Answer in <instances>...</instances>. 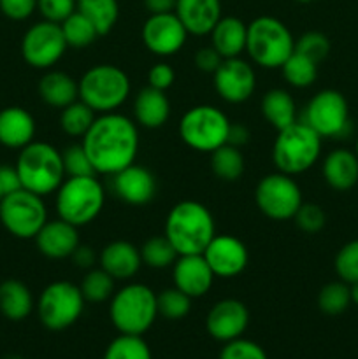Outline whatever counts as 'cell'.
<instances>
[{
    "label": "cell",
    "mask_w": 358,
    "mask_h": 359,
    "mask_svg": "<svg viewBox=\"0 0 358 359\" xmlns=\"http://www.w3.org/2000/svg\"><path fill=\"white\" fill-rule=\"evenodd\" d=\"M93 165L95 174L114 175L135 163L139 154V128L128 116L105 112L95 118L93 125L81 139Z\"/></svg>",
    "instance_id": "obj_1"
},
{
    "label": "cell",
    "mask_w": 358,
    "mask_h": 359,
    "mask_svg": "<svg viewBox=\"0 0 358 359\" xmlns=\"http://www.w3.org/2000/svg\"><path fill=\"white\" fill-rule=\"evenodd\" d=\"M164 235L179 256L202 255L216 235V224L204 203L183 200L168 210Z\"/></svg>",
    "instance_id": "obj_2"
},
{
    "label": "cell",
    "mask_w": 358,
    "mask_h": 359,
    "mask_svg": "<svg viewBox=\"0 0 358 359\" xmlns=\"http://www.w3.org/2000/svg\"><path fill=\"white\" fill-rule=\"evenodd\" d=\"M16 170L20 175L21 188L42 198L56 193L63 179L67 177L62 151L44 140H34L20 149Z\"/></svg>",
    "instance_id": "obj_3"
},
{
    "label": "cell",
    "mask_w": 358,
    "mask_h": 359,
    "mask_svg": "<svg viewBox=\"0 0 358 359\" xmlns=\"http://www.w3.org/2000/svg\"><path fill=\"white\" fill-rule=\"evenodd\" d=\"M109 318L121 335L142 337L158 318L157 294L142 283L125 284L111 297Z\"/></svg>",
    "instance_id": "obj_4"
},
{
    "label": "cell",
    "mask_w": 358,
    "mask_h": 359,
    "mask_svg": "<svg viewBox=\"0 0 358 359\" xmlns=\"http://www.w3.org/2000/svg\"><path fill=\"white\" fill-rule=\"evenodd\" d=\"M105 203V189L95 175L65 177L56 189V214L60 219L86 226L100 216Z\"/></svg>",
    "instance_id": "obj_5"
},
{
    "label": "cell",
    "mask_w": 358,
    "mask_h": 359,
    "mask_svg": "<svg viewBox=\"0 0 358 359\" xmlns=\"http://www.w3.org/2000/svg\"><path fill=\"white\" fill-rule=\"evenodd\" d=\"M79 100L97 114L116 112L132 91V83L126 72L111 63L93 65L77 81Z\"/></svg>",
    "instance_id": "obj_6"
},
{
    "label": "cell",
    "mask_w": 358,
    "mask_h": 359,
    "mask_svg": "<svg viewBox=\"0 0 358 359\" xmlns=\"http://www.w3.org/2000/svg\"><path fill=\"white\" fill-rule=\"evenodd\" d=\"M295 51V37L290 28L274 16H258L248 25L246 53L262 69H281Z\"/></svg>",
    "instance_id": "obj_7"
},
{
    "label": "cell",
    "mask_w": 358,
    "mask_h": 359,
    "mask_svg": "<svg viewBox=\"0 0 358 359\" xmlns=\"http://www.w3.org/2000/svg\"><path fill=\"white\" fill-rule=\"evenodd\" d=\"M321 154V137L305 125L295 121L293 125L277 132L272 146V161L277 172L288 175H298L316 165Z\"/></svg>",
    "instance_id": "obj_8"
},
{
    "label": "cell",
    "mask_w": 358,
    "mask_h": 359,
    "mask_svg": "<svg viewBox=\"0 0 358 359\" xmlns=\"http://www.w3.org/2000/svg\"><path fill=\"white\" fill-rule=\"evenodd\" d=\"M230 119L216 105H195L183 114L179 137L197 153H213L228 140Z\"/></svg>",
    "instance_id": "obj_9"
},
{
    "label": "cell",
    "mask_w": 358,
    "mask_h": 359,
    "mask_svg": "<svg viewBox=\"0 0 358 359\" xmlns=\"http://www.w3.org/2000/svg\"><path fill=\"white\" fill-rule=\"evenodd\" d=\"M84 300L79 286L67 280H55L42 290L37 300V316L49 332H63L83 316Z\"/></svg>",
    "instance_id": "obj_10"
},
{
    "label": "cell",
    "mask_w": 358,
    "mask_h": 359,
    "mask_svg": "<svg viewBox=\"0 0 358 359\" xmlns=\"http://www.w3.org/2000/svg\"><path fill=\"white\" fill-rule=\"evenodd\" d=\"M48 221L44 198L28 189H18L0 200V223L9 235L30 241Z\"/></svg>",
    "instance_id": "obj_11"
},
{
    "label": "cell",
    "mask_w": 358,
    "mask_h": 359,
    "mask_svg": "<svg viewBox=\"0 0 358 359\" xmlns=\"http://www.w3.org/2000/svg\"><path fill=\"white\" fill-rule=\"evenodd\" d=\"M255 203L260 212L272 221L293 219L298 207L304 203L302 189L291 175L274 172L258 181Z\"/></svg>",
    "instance_id": "obj_12"
},
{
    "label": "cell",
    "mask_w": 358,
    "mask_h": 359,
    "mask_svg": "<svg viewBox=\"0 0 358 359\" xmlns=\"http://www.w3.org/2000/svg\"><path fill=\"white\" fill-rule=\"evenodd\" d=\"M319 137L343 139L350 132V105L337 90H321L309 100L300 119Z\"/></svg>",
    "instance_id": "obj_13"
},
{
    "label": "cell",
    "mask_w": 358,
    "mask_h": 359,
    "mask_svg": "<svg viewBox=\"0 0 358 359\" xmlns=\"http://www.w3.org/2000/svg\"><path fill=\"white\" fill-rule=\"evenodd\" d=\"M67 42L60 23L42 20L32 25L21 37V56L37 70H49L63 58Z\"/></svg>",
    "instance_id": "obj_14"
},
{
    "label": "cell",
    "mask_w": 358,
    "mask_h": 359,
    "mask_svg": "<svg viewBox=\"0 0 358 359\" xmlns=\"http://www.w3.org/2000/svg\"><path fill=\"white\" fill-rule=\"evenodd\" d=\"M188 30L175 13L150 14L142 25V42L146 49L160 58L181 51L188 39Z\"/></svg>",
    "instance_id": "obj_15"
},
{
    "label": "cell",
    "mask_w": 358,
    "mask_h": 359,
    "mask_svg": "<svg viewBox=\"0 0 358 359\" xmlns=\"http://www.w3.org/2000/svg\"><path fill=\"white\" fill-rule=\"evenodd\" d=\"M213 84L221 100L227 104H242L249 100L256 90L255 69L241 56L227 58L213 74Z\"/></svg>",
    "instance_id": "obj_16"
},
{
    "label": "cell",
    "mask_w": 358,
    "mask_h": 359,
    "mask_svg": "<svg viewBox=\"0 0 358 359\" xmlns=\"http://www.w3.org/2000/svg\"><path fill=\"white\" fill-rule=\"evenodd\" d=\"M202 256L213 270L214 277H221V279L241 276L249 263V252L244 242L227 233L214 235Z\"/></svg>",
    "instance_id": "obj_17"
},
{
    "label": "cell",
    "mask_w": 358,
    "mask_h": 359,
    "mask_svg": "<svg viewBox=\"0 0 358 359\" xmlns=\"http://www.w3.org/2000/svg\"><path fill=\"white\" fill-rule=\"evenodd\" d=\"M249 325V311L242 302L225 298L216 302L207 312L206 330L218 342H230L241 339Z\"/></svg>",
    "instance_id": "obj_18"
},
{
    "label": "cell",
    "mask_w": 358,
    "mask_h": 359,
    "mask_svg": "<svg viewBox=\"0 0 358 359\" xmlns=\"http://www.w3.org/2000/svg\"><path fill=\"white\" fill-rule=\"evenodd\" d=\"M214 273L202 255L178 256L172 265V280L178 290L190 298H200L209 293L214 283Z\"/></svg>",
    "instance_id": "obj_19"
},
{
    "label": "cell",
    "mask_w": 358,
    "mask_h": 359,
    "mask_svg": "<svg viewBox=\"0 0 358 359\" xmlns=\"http://www.w3.org/2000/svg\"><path fill=\"white\" fill-rule=\"evenodd\" d=\"M112 191L128 205H146L157 195V179L147 168L133 163L112 175Z\"/></svg>",
    "instance_id": "obj_20"
},
{
    "label": "cell",
    "mask_w": 358,
    "mask_h": 359,
    "mask_svg": "<svg viewBox=\"0 0 358 359\" xmlns=\"http://www.w3.org/2000/svg\"><path fill=\"white\" fill-rule=\"evenodd\" d=\"M35 245L39 252L49 259H65L72 256L77 245L81 244L77 226L63 219L46 221L44 226L35 235Z\"/></svg>",
    "instance_id": "obj_21"
},
{
    "label": "cell",
    "mask_w": 358,
    "mask_h": 359,
    "mask_svg": "<svg viewBox=\"0 0 358 359\" xmlns=\"http://www.w3.org/2000/svg\"><path fill=\"white\" fill-rule=\"evenodd\" d=\"M98 263L100 269L114 280H130L142 266V258L140 249H137L132 242L114 241L104 245L98 255Z\"/></svg>",
    "instance_id": "obj_22"
},
{
    "label": "cell",
    "mask_w": 358,
    "mask_h": 359,
    "mask_svg": "<svg viewBox=\"0 0 358 359\" xmlns=\"http://www.w3.org/2000/svg\"><path fill=\"white\" fill-rule=\"evenodd\" d=\"M37 125L27 109L11 105L0 111V146L7 149H23L35 140Z\"/></svg>",
    "instance_id": "obj_23"
},
{
    "label": "cell",
    "mask_w": 358,
    "mask_h": 359,
    "mask_svg": "<svg viewBox=\"0 0 358 359\" xmlns=\"http://www.w3.org/2000/svg\"><path fill=\"white\" fill-rule=\"evenodd\" d=\"M175 14L190 35H209L221 18V0H178Z\"/></svg>",
    "instance_id": "obj_24"
},
{
    "label": "cell",
    "mask_w": 358,
    "mask_h": 359,
    "mask_svg": "<svg viewBox=\"0 0 358 359\" xmlns=\"http://www.w3.org/2000/svg\"><path fill=\"white\" fill-rule=\"evenodd\" d=\"M171 100L165 91L146 86L133 100V121L147 130L161 128L171 118Z\"/></svg>",
    "instance_id": "obj_25"
},
{
    "label": "cell",
    "mask_w": 358,
    "mask_h": 359,
    "mask_svg": "<svg viewBox=\"0 0 358 359\" xmlns=\"http://www.w3.org/2000/svg\"><path fill=\"white\" fill-rule=\"evenodd\" d=\"M323 179L336 191H347L358 184V156L354 151L333 149L323 160Z\"/></svg>",
    "instance_id": "obj_26"
},
{
    "label": "cell",
    "mask_w": 358,
    "mask_h": 359,
    "mask_svg": "<svg viewBox=\"0 0 358 359\" xmlns=\"http://www.w3.org/2000/svg\"><path fill=\"white\" fill-rule=\"evenodd\" d=\"M211 46L223 60L237 58L246 51L248 25L235 16H221L211 30Z\"/></svg>",
    "instance_id": "obj_27"
},
{
    "label": "cell",
    "mask_w": 358,
    "mask_h": 359,
    "mask_svg": "<svg viewBox=\"0 0 358 359\" xmlns=\"http://www.w3.org/2000/svg\"><path fill=\"white\" fill-rule=\"evenodd\" d=\"M39 95L49 107L65 109L72 102L79 100V86L69 74L49 69L39 81Z\"/></svg>",
    "instance_id": "obj_28"
},
{
    "label": "cell",
    "mask_w": 358,
    "mask_h": 359,
    "mask_svg": "<svg viewBox=\"0 0 358 359\" xmlns=\"http://www.w3.org/2000/svg\"><path fill=\"white\" fill-rule=\"evenodd\" d=\"M34 309V294L27 284L18 279H6L0 283V314L7 321H25Z\"/></svg>",
    "instance_id": "obj_29"
},
{
    "label": "cell",
    "mask_w": 358,
    "mask_h": 359,
    "mask_svg": "<svg viewBox=\"0 0 358 359\" xmlns=\"http://www.w3.org/2000/svg\"><path fill=\"white\" fill-rule=\"evenodd\" d=\"M260 109H262V116L267 119V123L277 132L298 121L297 104L290 91L283 90V88H274V90L267 91L263 95Z\"/></svg>",
    "instance_id": "obj_30"
},
{
    "label": "cell",
    "mask_w": 358,
    "mask_h": 359,
    "mask_svg": "<svg viewBox=\"0 0 358 359\" xmlns=\"http://www.w3.org/2000/svg\"><path fill=\"white\" fill-rule=\"evenodd\" d=\"M77 11L91 21L98 35H107L119 18L118 0H77Z\"/></svg>",
    "instance_id": "obj_31"
},
{
    "label": "cell",
    "mask_w": 358,
    "mask_h": 359,
    "mask_svg": "<svg viewBox=\"0 0 358 359\" xmlns=\"http://www.w3.org/2000/svg\"><path fill=\"white\" fill-rule=\"evenodd\" d=\"M244 156L241 149L230 144L218 147L211 153V168L218 179L225 182H234L241 179L244 174Z\"/></svg>",
    "instance_id": "obj_32"
},
{
    "label": "cell",
    "mask_w": 358,
    "mask_h": 359,
    "mask_svg": "<svg viewBox=\"0 0 358 359\" xmlns=\"http://www.w3.org/2000/svg\"><path fill=\"white\" fill-rule=\"evenodd\" d=\"M95 118H97V112L93 109L88 107L84 102L76 100L70 105H67L65 109H62V114H60V128L69 137L83 139L88 130H90V126L93 125Z\"/></svg>",
    "instance_id": "obj_33"
},
{
    "label": "cell",
    "mask_w": 358,
    "mask_h": 359,
    "mask_svg": "<svg viewBox=\"0 0 358 359\" xmlns=\"http://www.w3.org/2000/svg\"><path fill=\"white\" fill-rule=\"evenodd\" d=\"M284 81L293 88H309L318 77V63L302 53L293 51L281 67Z\"/></svg>",
    "instance_id": "obj_34"
},
{
    "label": "cell",
    "mask_w": 358,
    "mask_h": 359,
    "mask_svg": "<svg viewBox=\"0 0 358 359\" xmlns=\"http://www.w3.org/2000/svg\"><path fill=\"white\" fill-rule=\"evenodd\" d=\"M63 32V37L69 48L83 49L88 48L90 44H93L97 41V37H100L97 32V28L91 25V21L86 16L76 11V13L70 14L65 21L60 23Z\"/></svg>",
    "instance_id": "obj_35"
},
{
    "label": "cell",
    "mask_w": 358,
    "mask_h": 359,
    "mask_svg": "<svg viewBox=\"0 0 358 359\" xmlns=\"http://www.w3.org/2000/svg\"><path fill=\"white\" fill-rule=\"evenodd\" d=\"M178 252H175L174 245L168 242L165 235L161 237H151L144 242L140 248V258H142V265L150 266V269L161 270L167 266L174 265L178 259Z\"/></svg>",
    "instance_id": "obj_36"
},
{
    "label": "cell",
    "mask_w": 358,
    "mask_h": 359,
    "mask_svg": "<svg viewBox=\"0 0 358 359\" xmlns=\"http://www.w3.org/2000/svg\"><path fill=\"white\" fill-rule=\"evenodd\" d=\"M88 304H102L114 294V279L102 269L88 270L79 286Z\"/></svg>",
    "instance_id": "obj_37"
},
{
    "label": "cell",
    "mask_w": 358,
    "mask_h": 359,
    "mask_svg": "<svg viewBox=\"0 0 358 359\" xmlns=\"http://www.w3.org/2000/svg\"><path fill=\"white\" fill-rule=\"evenodd\" d=\"M351 305L350 284L344 280H333L325 284L318 293V307L326 316H339Z\"/></svg>",
    "instance_id": "obj_38"
},
{
    "label": "cell",
    "mask_w": 358,
    "mask_h": 359,
    "mask_svg": "<svg viewBox=\"0 0 358 359\" xmlns=\"http://www.w3.org/2000/svg\"><path fill=\"white\" fill-rule=\"evenodd\" d=\"M102 359H153V356L142 337L119 333V337L109 344Z\"/></svg>",
    "instance_id": "obj_39"
},
{
    "label": "cell",
    "mask_w": 358,
    "mask_h": 359,
    "mask_svg": "<svg viewBox=\"0 0 358 359\" xmlns=\"http://www.w3.org/2000/svg\"><path fill=\"white\" fill-rule=\"evenodd\" d=\"M158 316L168 321H181L192 311V298L178 287H167L157 294Z\"/></svg>",
    "instance_id": "obj_40"
},
{
    "label": "cell",
    "mask_w": 358,
    "mask_h": 359,
    "mask_svg": "<svg viewBox=\"0 0 358 359\" xmlns=\"http://www.w3.org/2000/svg\"><path fill=\"white\" fill-rule=\"evenodd\" d=\"M333 269L339 279L346 284L358 283V238L339 249L333 259Z\"/></svg>",
    "instance_id": "obj_41"
},
{
    "label": "cell",
    "mask_w": 358,
    "mask_h": 359,
    "mask_svg": "<svg viewBox=\"0 0 358 359\" xmlns=\"http://www.w3.org/2000/svg\"><path fill=\"white\" fill-rule=\"evenodd\" d=\"M63 168L67 177H79V175H97L93 170L90 158L84 151L83 144H70L62 151Z\"/></svg>",
    "instance_id": "obj_42"
},
{
    "label": "cell",
    "mask_w": 358,
    "mask_h": 359,
    "mask_svg": "<svg viewBox=\"0 0 358 359\" xmlns=\"http://www.w3.org/2000/svg\"><path fill=\"white\" fill-rule=\"evenodd\" d=\"M295 51L302 53L307 58H311L312 62L319 63L329 56L330 53V41L325 34L321 32H305L300 37L295 41Z\"/></svg>",
    "instance_id": "obj_43"
},
{
    "label": "cell",
    "mask_w": 358,
    "mask_h": 359,
    "mask_svg": "<svg viewBox=\"0 0 358 359\" xmlns=\"http://www.w3.org/2000/svg\"><path fill=\"white\" fill-rule=\"evenodd\" d=\"M293 219L297 223L298 230H302L304 233H318V231H321L325 228L326 223V216L321 207L318 203L311 202L302 203Z\"/></svg>",
    "instance_id": "obj_44"
},
{
    "label": "cell",
    "mask_w": 358,
    "mask_h": 359,
    "mask_svg": "<svg viewBox=\"0 0 358 359\" xmlns=\"http://www.w3.org/2000/svg\"><path fill=\"white\" fill-rule=\"evenodd\" d=\"M218 359H269L267 353L263 351L262 346H258L253 340L246 339H235L230 340L221 349L220 358Z\"/></svg>",
    "instance_id": "obj_45"
},
{
    "label": "cell",
    "mask_w": 358,
    "mask_h": 359,
    "mask_svg": "<svg viewBox=\"0 0 358 359\" xmlns=\"http://www.w3.org/2000/svg\"><path fill=\"white\" fill-rule=\"evenodd\" d=\"M37 11L44 20L62 23L77 11V0H37Z\"/></svg>",
    "instance_id": "obj_46"
},
{
    "label": "cell",
    "mask_w": 358,
    "mask_h": 359,
    "mask_svg": "<svg viewBox=\"0 0 358 359\" xmlns=\"http://www.w3.org/2000/svg\"><path fill=\"white\" fill-rule=\"evenodd\" d=\"M37 11V0H0V13L13 21H25Z\"/></svg>",
    "instance_id": "obj_47"
},
{
    "label": "cell",
    "mask_w": 358,
    "mask_h": 359,
    "mask_svg": "<svg viewBox=\"0 0 358 359\" xmlns=\"http://www.w3.org/2000/svg\"><path fill=\"white\" fill-rule=\"evenodd\" d=\"M175 72L167 62H158L147 72V86L154 88V90L167 91L168 88L174 84Z\"/></svg>",
    "instance_id": "obj_48"
},
{
    "label": "cell",
    "mask_w": 358,
    "mask_h": 359,
    "mask_svg": "<svg viewBox=\"0 0 358 359\" xmlns=\"http://www.w3.org/2000/svg\"><path fill=\"white\" fill-rule=\"evenodd\" d=\"M223 58L220 56V53L213 48V46H206V48H200L195 55V65L200 72L204 74H214L218 67L221 65Z\"/></svg>",
    "instance_id": "obj_49"
},
{
    "label": "cell",
    "mask_w": 358,
    "mask_h": 359,
    "mask_svg": "<svg viewBox=\"0 0 358 359\" xmlns=\"http://www.w3.org/2000/svg\"><path fill=\"white\" fill-rule=\"evenodd\" d=\"M0 186H2L4 196L21 189V181L20 175H18L16 165H0Z\"/></svg>",
    "instance_id": "obj_50"
},
{
    "label": "cell",
    "mask_w": 358,
    "mask_h": 359,
    "mask_svg": "<svg viewBox=\"0 0 358 359\" xmlns=\"http://www.w3.org/2000/svg\"><path fill=\"white\" fill-rule=\"evenodd\" d=\"M72 262L74 265L77 266V269H83V270H91L95 266V263H97V252L93 251V248H90V245L86 244H79L77 245L76 251L72 252Z\"/></svg>",
    "instance_id": "obj_51"
},
{
    "label": "cell",
    "mask_w": 358,
    "mask_h": 359,
    "mask_svg": "<svg viewBox=\"0 0 358 359\" xmlns=\"http://www.w3.org/2000/svg\"><path fill=\"white\" fill-rule=\"evenodd\" d=\"M249 139H251V133H249L248 126L241 125V123L230 125L227 144H230V146H235V147H242L249 142Z\"/></svg>",
    "instance_id": "obj_52"
},
{
    "label": "cell",
    "mask_w": 358,
    "mask_h": 359,
    "mask_svg": "<svg viewBox=\"0 0 358 359\" xmlns=\"http://www.w3.org/2000/svg\"><path fill=\"white\" fill-rule=\"evenodd\" d=\"M178 0H144V7L150 14L174 13Z\"/></svg>",
    "instance_id": "obj_53"
},
{
    "label": "cell",
    "mask_w": 358,
    "mask_h": 359,
    "mask_svg": "<svg viewBox=\"0 0 358 359\" xmlns=\"http://www.w3.org/2000/svg\"><path fill=\"white\" fill-rule=\"evenodd\" d=\"M350 294H351V304L358 307V283L350 284Z\"/></svg>",
    "instance_id": "obj_54"
},
{
    "label": "cell",
    "mask_w": 358,
    "mask_h": 359,
    "mask_svg": "<svg viewBox=\"0 0 358 359\" xmlns=\"http://www.w3.org/2000/svg\"><path fill=\"white\" fill-rule=\"evenodd\" d=\"M4 359H25V358H21L20 354H7V356Z\"/></svg>",
    "instance_id": "obj_55"
},
{
    "label": "cell",
    "mask_w": 358,
    "mask_h": 359,
    "mask_svg": "<svg viewBox=\"0 0 358 359\" xmlns=\"http://www.w3.org/2000/svg\"><path fill=\"white\" fill-rule=\"evenodd\" d=\"M298 4H314V2H318V0H297Z\"/></svg>",
    "instance_id": "obj_56"
},
{
    "label": "cell",
    "mask_w": 358,
    "mask_h": 359,
    "mask_svg": "<svg viewBox=\"0 0 358 359\" xmlns=\"http://www.w3.org/2000/svg\"><path fill=\"white\" fill-rule=\"evenodd\" d=\"M354 154L358 156V139H357V144H354Z\"/></svg>",
    "instance_id": "obj_57"
},
{
    "label": "cell",
    "mask_w": 358,
    "mask_h": 359,
    "mask_svg": "<svg viewBox=\"0 0 358 359\" xmlns=\"http://www.w3.org/2000/svg\"><path fill=\"white\" fill-rule=\"evenodd\" d=\"M4 198V191H2V186H0V200Z\"/></svg>",
    "instance_id": "obj_58"
}]
</instances>
